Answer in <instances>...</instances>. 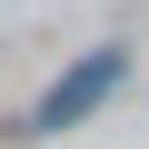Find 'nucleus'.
I'll return each mask as SVG.
<instances>
[{
  "mask_svg": "<svg viewBox=\"0 0 149 149\" xmlns=\"http://www.w3.org/2000/svg\"><path fill=\"white\" fill-rule=\"evenodd\" d=\"M119 80H129V50H90V60H70L60 80H50V100L30 109V129H80V119H90Z\"/></svg>",
  "mask_w": 149,
  "mask_h": 149,
  "instance_id": "1",
  "label": "nucleus"
}]
</instances>
